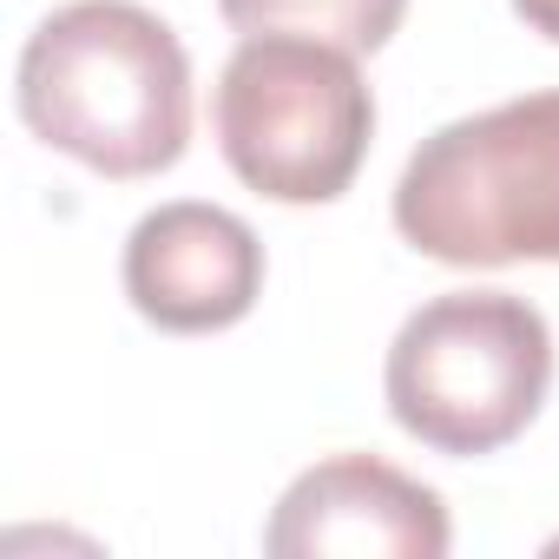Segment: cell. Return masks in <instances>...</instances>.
<instances>
[{
	"instance_id": "6",
	"label": "cell",
	"mask_w": 559,
	"mask_h": 559,
	"mask_svg": "<svg viewBox=\"0 0 559 559\" xmlns=\"http://www.w3.org/2000/svg\"><path fill=\"white\" fill-rule=\"evenodd\" d=\"M126 297L145 323L171 336L230 330L263 297V243L224 204H158L126 237Z\"/></svg>"
},
{
	"instance_id": "1",
	"label": "cell",
	"mask_w": 559,
	"mask_h": 559,
	"mask_svg": "<svg viewBox=\"0 0 559 559\" xmlns=\"http://www.w3.org/2000/svg\"><path fill=\"white\" fill-rule=\"evenodd\" d=\"M14 99L40 145L99 178L171 171L191 145V60L139 0L53 8L21 47Z\"/></svg>"
},
{
	"instance_id": "5",
	"label": "cell",
	"mask_w": 559,
	"mask_h": 559,
	"mask_svg": "<svg viewBox=\"0 0 559 559\" xmlns=\"http://www.w3.org/2000/svg\"><path fill=\"white\" fill-rule=\"evenodd\" d=\"M263 546L276 559H441L454 526L415 474L376 454H330L284 487Z\"/></svg>"
},
{
	"instance_id": "4",
	"label": "cell",
	"mask_w": 559,
	"mask_h": 559,
	"mask_svg": "<svg viewBox=\"0 0 559 559\" xmlns=\"http://www.w3.org/2000/svg\"><path fill=\"white\" fill-rule=\"evenodd\" d=\"M211 132L224 165L257 198L330 204L356 185L369 158L376 99L349 47L304 34H250L217 73Z\"/></svg>"
},
{
	"instance_id": "7",
	"label": "cell",
	"mask_w": 559,
	"mask_h": 559,
	"mask_svg": "<svg viewBox=\"0 0 559 559\" xmlns=\"http://www.w3.org/2000/svg\"><path fill=\"white\" fill-rule=\"evenodd\" d=\"M217 8L243 34H304L349 53H376L402 27L408 0H217Z\"/></svg>"
},
{
	"instance_id": "8",
	"label": "cell",
	"mask_w": 559,
	"mask_h": 559,
	"mask_svg": "<svg viewBox=\"0 0 559 559\" xmlns=\"http://www.w3.org/2000/svg\"><path fill=\"white\" fill-rule=\"evenodd\" d=\"M513 14H520L533 34H546V40L559 47V0H513Z\"/></svg>"
},
{
	"instance_id": "2",
	"label": "cell",
	"mask_w": 559,
	"mask_h": 559,
	"mask_svg": "<svg viewBox=\"0 0 559 559\" xmlns=\"http://www.w3.org/2000/svg\"><path fill=\"white\" fill-rule=\"evenodd\" d=\"M395 230L454 270L559 263V93L428 132L402 165Z\"/></svg>"
},
{
	"instance_id": "3",
	"label": "cell",
	"mask_w": 559,
	"mask_h": 559,
	"mask_svg": "<svg viewBox=\"0 0 559 559\" xmlns=\"http://www.w3.org/2000/svg\"><path fill=\"white\" fill-rule=\"evenodd\" d=\"M389 415L435 454L474 461L526 435L552 389V330L526 297L448 290L389 343Z\"/></svg>"
}]
</instances>
